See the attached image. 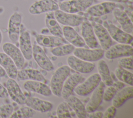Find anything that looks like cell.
Here are the masks:
<instances>
[{"label":"cell","mask_w":133,"mask_h":118,"mask_svg":"<svg viewBox=\"0 0 133 118\" xmlns=\"http://www.w3.org/2000/svg\"><path fill=\"white\" fill-rule=\"evenodd\" d=\"M73 55L88 62H94L101 59L104 56V50L100 48L87 49L83 47L75 48Z\"/></svg>","instance_id":"obj_4"},{"label":"cell","mask_w":133,"mask_h":118,"mask_svg":"<svg viewBox=\"0 0 133 118\" xmlns=\"http://www.w3.org/2000/svg\"><path fill=\"white\" fill-rule=\"evenodd\" d=\"M118 66L128 70H132V56L123 57L118 61Z\"/></svg>","instance_id":"obj_36"},{"label":"cell","mask_w":133,"mask_h":118,"mask_svg":"<svg viewBox=\"0 0 133 118\" xmlns=\"http://www.w3.org/2000/svg\"><path fill=\"white\" fill-rule=\"evenodd\" d=\"M18 41L20 49L24 58L28 60H31L32 58V45L31 36L29 32L25 30L24 25L22 24Z\"/></svg>","instance_id":"obj_13"},{"label":"cell","mask_w":133,"mask_h":118,"mask_svg":"<svg viewBox=\"0 0 133 118\" xmlns=\"http://www.w3.org/2000/svg\"><path fill=\"white\" fill-rule=\"evenodd\" d=\"M14 112V107L10 104L0 106V118L9 117Z\"/></svg>","instance_id":"obj_37"},{"label":"cell","mask_w":133,"mask_h":118,"mask_svg":"<svg viewBox=\"0 0 133 118\" xmlns=\"http://www.w3.org/2000/svg\"><path fill=\"white\" fill-rule=\"evenodd\" d=\"M103 25L106 28L111 38L117 43L126 44H131L133 40L131 34L124 31L122 29L107 21L103 22Z\"/></svg>","instance_id":"obj_3"},{"label":"cell","mask_w":133,"mask_h":118,"mask_svg":"<svg viewBox=\"0 0 133 118\" xmlns=\"http://www.w3.org/2000/svg\"><path fill=\"white\" fill-rule=\"evenodd\" d=\"M35 114V111L28 106L20 108L13 112L10 117L11 118H30Z\"/></svg>","instance_id":"obj_33"},{"label":"cell","mask_w":133,"mask_h":118,"mask_svg":"<svg viewBox=\"0 0 133 118\" xmlns=\"http://www.w3.org/2000/svg\"><path fill=\"white\" fill-rule=\"evenodd\" d=\"M94 2V0H70L59 3V9L63 11L76 14L86 10Z\"/></svg>","instance_id":"obj_2"},{"label":"cell","mask_w":133,"mask_h":118,"mask_svg":"<svg viewBox=\"0 0 133 118\" xmlns=\"http://www.w3.org/2000/svg\"><path fill=\"white\" fill-rule=\"evenodd\" d=\"M6 75V71H5V70L2 68V67H1L0 65V77H4Z\"/></svg>","instance_id":"obj_41"},{"label":"cell","mask_w":133,"mask_h":118,"mask_svg":"<svg viewBox=\"0 0 133 118\" xmlns=\"http://www.w3.org/2000/svg\"><path fill=\"white\" fill-rule=\"evenodd\" d=\"M5 86L8 95L14 101L20 105L25 103L27 98L15 79L8 78L6 82Z\"/></svg>","instance_id":"obj_10"},{"label":"cell","mask_w":133,"mask_h":118,"mask_svg":"<svg viewBox=\"0 0 133 118\" xmlns=\"http://www.w3.org/2000/svg\"><path fill=\"white\" fill-rule=\"evenodd\" d=\"M17 78L19 80H33L45 82L46 80L43 75L37 70L24 69L18 70Z\"/></svg>","instance_id":"obj_28"},{"label":"cell","mask_w":133,"mask_h":118,"mask_svg":"<svg viewBox=\"0 0 133 118\" xmlns=\"http://www.w3.org/2000/svg\"><path fill=\"white\" fill-rule=\"evenodd\" d=\"M133 54V47L130 44L118 43L111 46L104 51V56L108 59L131 56Z\"/></svg>","instance_id":"obj_7"},{"label":"cell","mask_w":133,"mask_h":118,"mask_svg":"<svg viewBox=\"0 0 133 118\" xmlns=\"http://www.w3.org/2000/svg\"><path fill=\"white\" fill-rule=\"evenodd\" d=\"M104 84L100 82L97 87L93 90L92 95L87 102L85 108L87 113L96 111L103 100Z\"/></svg>","instance_id":"obj_17"},{"label":"cell","mask_w":133,"mask_h":118,"mask_svg":"<svg viewBox=\"0 0 133 118\" xmlns=\"http://www.w3.org/2000/svg\"><path fill=\"white\" fill-rule=\"evenodd\" d=\"M45 24L49 32L52 35L63 37L62 29L55 18L54 11L46 12L45 16Z\"/></svg>","instance_id":"obj_27"},{"label":"cell","mask_w":133,"mask_h":118,"mask_svg":"<svg viewBox=\"0 0 133 118\" xmlns=\"http://www.w3.org/2000/svg\"><path fill=\"white\" fill-rule=\"evenodd\" d=\"M22 16L18 12H14L10 17L8 24V35L10 40L15 44L18 42L21 25Z\"/></svg>","instance_id":"obj_8"},{"label":"cell","mask_w":133,"mask_h":118,"mask_svg":"<svg viewBox=\"0 0 133 118\" xmlns=\"http://www.w3.org/2000/svg\"><path fill=\"white\" fill-rule=\"evenodd\" d=\"M75 48L73 45L67 43L52 48L50 52L55 56L62 57L73 53Z\"/></svg>","instance_id":"obj_32"},{"label":"cell","mask_w":133,"mask_h":118,"mask_svg":"<svg viewBox=\"0 0 133 118\" xmlns=\"http://www.w3.org/2000/svg\"><path fill=\"white\" fill-rule=\"evenodd\" d=\"M103 112L101 111H94L92 112L87 113L86 116L90 118H101L102 117Z\"/></svg>","instance_id":"obj_39"},{"label":"cell","mask_w":133,"mask_h":118,"mask_svg":"<svg viewBox=\"0 0 133 118\" xmlns=\"http://www.w3.org/2000/svg\"><path fill=\"white\" fill-rule=\"evenodd\" d=\"M32 57L43 70L47 71L54 70V66L52 62L39 45L34 44L32 46Z\"/></svg>","instance_id":"obj_11"},{"label":"cell","mask_w":133,"mask_h":118,"mask_svg":"<svg viewBox=\"0 0 133 118\" xmlns=\"http://www.w3.org/2000/svg\"><path fill=\"white\" fill-rule=\"evenodd\" d=\"M65 100L69 107L73 110L77 117L85 118L87 117L85 106L77 97L71 95Z\"/></svg>","instance_id":"obj_29"},{"label":"cell","mask_w":133,"mask_h":118,"mask_svg":"<svg viewBox=\"0 0 133 118\" xmlns=\"http://www.w3.org/2000/svg\"><path fill=\"white\" fill-rule=\"evenodd\" d=\"M98 61L97 69L98 74L101 78V81L107 86L112 85L113 83V80L111 75L108 64L104 60L100 59Z\"/></svg>","instance_id":"obj_30"},{"label":"cell","mask_w":133,"mask_h":118,"mask_svg":"<svg viewBox=\"0 0 133 118\" xmlns=\"http://www.w3.org/2000/svg\"><path fill=\"white\" fill-rule=\"evenodd\" d=\"M71 68L66 65L59 67L51 76L50 82V88L55 96L61 97V91L63 83L69 76Z\"/></svg>","instance_id":"obj_1"},{"label":"cell","mask_w":133,"mask_h":118,"mask_svg":"<svg viewBox=\"0 0 133 118\" xmlns=\"http://www.w3.org/2000/svg\"><path fill=\"white\" fill-rule=\"evenodd\" d=\"M2 40H3V35H2V32H1V30H0V45H1V44Z\"/></svg>","instance_id":"obj_43"},{"label":"cell","mask_w":133,"mask_h":118,"mask_svg":"<svg viewBox=\"0 0 133 118\" xmlns=\"http://www.w3.org/2000/svg\"><path fill=\"white\" fill-rule=\"evenodd\" d=\"M116 113V108L113 105L108 107L103 113V118H113Z\"/></svg>","instance_id":"obj_38"},{"label":"cell","mask_w":133,"mask_h":118,"mask_svg":"<svg viewBox=\"0 0 133 118\" xmlns=\"http://www.w3.org/2000/svg\"><path fill=\"white\" fill-rule=\"evenodd\" d=\"M67 63L71 69L83 74L91 72L95 67L94 63L82 60L74 55L68 57Z\"/></svg>","instance_id":"obj_15"},{"label":"cell","mask_w":133,"mask_h":118,"mask_svg":"<svg viewBox=\"0 0 133 118\" xmlns=\"http://www.w3.org/2000/svg\"><path fill=\"white\" fill-rule=\"evenodd\" d=\"M113 14L120 24L122 29L128 33H132L133 31L132 23L127 14L125 11L116 7L113 10Z\"/></svg>","instance_id":"obj_25"},{"label":"cell","mask_w":133,"mask_h":118,"mask_svg":"<svg viewBox=\"0 0 133 118\" xmlns=\"http://www.w3.org/2000/svg\"><path fill=\"white\" fill-rule=\"evenodd\" d=\"M98 1H104L105 2H110L114 3H119L122 2V0H98Z\"/></svg>","instance_id":"obj_42"},{"label":"cell","mask_w":133,"mask_h":118,"mask_svg":"<svg viewBox=\"0 0 133 118\" xmlns=\"http://www.w3.org/2000/svg\"><path fill=\"white\" fill-rule=\"evenodd\" d=\"M100 82L101 78L99 74L94 73L90 75L83 83L78 84L75 88L74 91L80 96H87L93 91Z\"/></svg>","instance_id":"obj_6"},{"label":"cell","mask_w":133,"mask_h":118,"mask_svg":"<svg viewBox=\"0 0 133 118\" xmlns=\"http://www.w3.org/2000/svg\"><path fill=\"white\" fill-rule=\"evenodd\" d=\"M59 9L58 4L54 0H38L33 3L29 8L30 14L34 15L55 11Z\"/></svg>","instance_id":"obj_9"},{"label":"cell","mask_w":133,"mask_h":118,"mask_svg":"<svg viewBox=\"0 0 133 118\" xmlns=\"http://www.w3.org/2000/svg\"><path fill=\"white\" fill-rule=\"evenodd\" d=\"M56 112L57 117L59 118H70L72 117L69 106L65 101L60 103L58 106Z\"/></svg>","instance_id":"obj_34"},{"label":"cell","mask_w":133,"mask_h":118,"mask_svg":"<svg viewBox=\"0 0 133 118\" xmlns=\"http://www.w3.org/2000/svg\"><path fill=\"white\" fill-rule=\"evenodd\" d=\"M54 16L59 23L63 26L75 27L79 26L84 21V18L75 14L69 13L60 9L54 11Z\"/></svg>","instance_id":"obj_5"},{"label":"cell","mask_w":133,"mask_h":118,"mask_svg":"<svg viewBox=\"0 0 133 118\" xmlns=\"http://www.w3.org/2000/svg\"><path fill=\"white\" fill-rule=\"evenodd\" d=\"M23 87L28 91L37 93L44 96H49L52 94L50 87L41 81L27 80L24 83Z\"/></svg>","instance_id":"obj_21"},{"label":"cell","mask_w":133,"mask_h":118,"mask_svg":"<svg viewBox=\"0 0 133 118\" xmlns=\"http://www.w3.org/2000/svg\"><path fill=\"white\" fill-rule=\"evenodd\" d=\"M0 65L5 70L6 74L10 78H17L18 69L12 60L5 53L0 52Z\"/></svg>","instance_id":"obj_26"},{"label":"cell","mask_w":133,"mask_h":118,"mask_svg":"<svg viewBox=\"0 0 133 118\" xmlns=\"http://www.w3.org/2000/svg\"><path fill=\"white\" fill-rule=\"evenodd\" d=\"M59 2H62V1H64V0H57Z\"/></svg>","instance_id":"obj_44"},{"label":"cell","mask_w":133,"mask_h":118,"mask_svg":"<svg viewBox=\"0 0 133 118\" xmlns=\"http://www.w3.org/2000/svg\"><path fill=\"white\" fill-rule=\"evenodd\" d=\"M91 24L100 47L104 50H106L112 44V39L108 31L103 25L99 23L93 22Z\"/></svg>","instance_id":"obj_16"},{"label":"cell","mask_w":133,"mask_h":118,"mask_svg":"<svg viewBox=\"0 0 133 118\" xmlns=\"http://www.w3.org/2000/svg\"><path fill=\"white\" fill-rule=\"evenodd\" d=\"M8 94L7 90L2 84L0 83V98H7L8 97Z\"/></svg>","instance_id":"obj_40"},{"label":"cell","mask_w":133,"mask_h":118,"mask_svg":"<svg viewBox=\"0 0 133 118\" xmlns=\"http://www.w3.org/2000/svg\"><path fill=\"white\" fill-rule=\"evenodd\" d=\"M81 34L85 44L89 48H100V46L95 35L91 23L87 20L82 23Z\"/></svg>","instance_id":"obj_12"},{"label":"cell","mask_w":133,"mask_h":118,"mask_svg":"<svg viewBox=\"0 0 133 118\" xmlns=\"http://www.w3.org/2000/svg\"><path fill=\"white\" fill-rule=\"evenodd\" d=\"M3 50L14 62L18 69L23 68L25 63V58L20 49L15 44L7 42L3 45Z\"/></svg>","instance_id":"obj_14"},{"label":"cell","mask_w":133,"mask_h":118,"mask_svg":"<svg viewBox=\"0 0 133 118\" xmlns=\"http://www.w3.org/2000/svg\"><path fill=\"white\" fill-rule=\"evenodd\" d=\"M35 40L38 45L49 48L55 47L68 43L64 37L45 34H36Z\"/></svg>","instance_id":"obj_20"},{"label":"cell","mask_w":133,"mask_h":118,"mask_svg":"<svg viewBox=\"0 0 133 118\" xmlns=\"http://www.w3.org/2000/svg\"><path fill=\"white\" fill-rule=\"evenodd\" d=\"M118 91V89L113 84L111 85L108 86V87L104 90L103 100L105 101H111Z\"/></svg>","instance_id":"obj_35"},{"label":"cell","mask_w":133,"mask_h":118,"mask_svg":"<svg viewBox=\"0 0 133 118\" xmlns=\"http://www.w3.org/2000/svg\"><path fill=\"white\" fill-rule=\"evenodd\" d=\"M132 86H125L119 90L111 100L112 105L116 108H118L123 106L127 100L132 98Z\"/></svg>","instance_id":"obj_24"},{"label":"cell","mask_w":133,"mask_h":118,"mask_svg":"<svg viewBox=\"0 0 133 118\" xmlns=\"http://www.w3.org/2000/svg\"><path fill=\"white\" fill-rule=\"evenodd\" d=\"M115 74L119 81L132 86V73L131 72L118 66L115 69Z\"/></svg>","instance_id":"obj_31"},{"label":"cell","mask_w":133,"mask_h":118,"mask_svg":"<svg viewBox=\"0 0 133 118\" xmlns=\"http://www.w3.org/2000/svg\"><path fill=\"white\" fill-rule=\"evenodd\" d=\"M62 32L64 39L75 47H83L85 46L86 44L83 37L78 34L73 27L63 26Z\"/></svg>","instance_id":"obj_22"},{"label":"cell","mask_w":133,"mask_h":118,"mask_svg":"<svg viewBox=\"0 0 133 118\" xmlns=\"http://www.w3.org/2000/svg\"><path fill=\"white\" fill-rule=\"evenodd\" d=\"M25 104L35 111L43 113L51 110L53 107V105L50 102L34 97L27 98Z\"/></svg>","instance_id":"obj_23"},{"label":"cell","mask_w":133,"mask_h":118,"mask_svg":"<svg viewBox=\"0 0 133 118\" xmlns=\"http://www.w3.org/2000/svg\"><path fill=\"white\" fill-rule=\"evenodd\" d=\"M84 79L83 76L78 73L71 74L64 81L61 91V95L64 99L72 95L76 86Z\"/></svg>","instance_id":"obj_18"},{"label":"cell","mask_w":133,"mask_h":118,"mask_svg":"<svg viewBox=\"0 0 133 118\" xmlns=\"http://www.w3.org/2000/svg\"><path fill=\"white\" fill-rule=\"evenodd\" d=\"M115 7V3L104 2L100 4L90 6L86 10L87 12L90 16L99 17L111 12Z\"/></svg>","instance_id":"obj_19"}]
</instances>
